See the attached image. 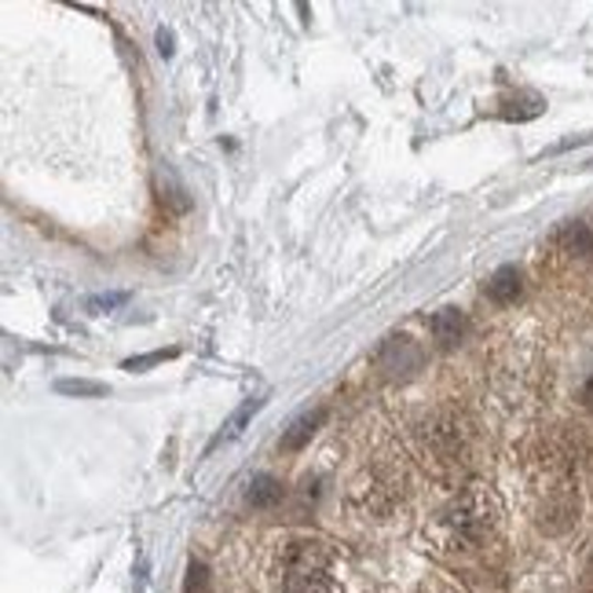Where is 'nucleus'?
<instances>
[{"mask_svg":"<svg viewBox=\"0 0 593 593\" xmlns=\"http://www.w3.org/2000/svg\"><path fill=\"white\" fill-rule=\"evenodd\" d=\"M260 403H264V399H249L246 407H242L239 414H235V418H231L228 425H223V433L217 436V444H220V440H231V436H239V433H242V425L249 422V414H253V410L260 407Z\"/></svg>","mask_w":593,"mask_h":593,"instance_id":"obj_11","label":"nucleus"},{"mask_svg":"<svg viewBox=\"0 0 593 593\" xmlns=\"http://www.w3.org/2000/svg\"><path fill=\"white\" fill-rule=\"evenodd\" d=\"M187 593H209V572H206V564H191L187 568Z\"/></svg>","mask_w":593,"mask_h":593,"instance_id":"obj_13","label":"nucleus"},{"mask_svg":"<svg viewBox=\"0 0 593 593\" xmlns=\"http://www.w3.org/2000/svg\"><path fill=\"white\" fill-rule=\"evenodd\" d=\"M122 301H125V293H111V296H100V301H92V308L100 312V308H114V304H122Z\"/></svg>","mask_w":593,"mask_h":593,"instance_id":"obj_15","label":"nucleus"},{"mask_svg":"<svg viewBox=\"0 0 593 593\" xmlns=\"http://www.w3.org/2000/svg\"><path fill=\"white\" fill-rule=\"evenodd\" d=\"M583 593H593V590H583Z\"/></svg>","mask_w":593,"mask_h":593,"instance_id":"obj_17","label":"nucleus"},{"mask_svg":"<svg viewBox=\"0 0 593 593\" xmlns=\"http://www.w3.org/2000/svg\"><path fill=\"white\" fill-rule=\"evenodd\" d=\"M556 246H561V253L575 257V260L593 257V223H590V220L564 223L561 235H556Z\"/></svg>","mask_w":593,"mask_h":593,"instance_id":"obj_6","label":"nucleus"},{"mask_svg":"<svg viewBox=\"0 0 593 593\" xmlns=\"http://www.w3.org/2000/svg\"><path fill=\"white\" fill-rule=\"evenodd\" d=\"M348 502L363 520H388L403 502V477L388 466H366L352 480Z\"/></svg>","mask_w":593,"mask_h":593,"instance_id":"obj_3","label":"nucleus"},{"mask_svg":"<svg viewBox=\"0 0 593 593\" xmlns=\"http://www.w3.org/2000/svg\"><path fill=\"white\" fill-rule=\"evenodd\" d=\"M433 334L440 345H458L461 334H466V319L455 308H444L440 315H433Z\"/></svg>","mask_w":593,"mask_h":593,"instance_id":"obj_9","label":"nucleus"},{"mask_svg":"<svg viewBox=\"0 0 593 593\" xmlns=\"http://www.w3.org/2000/svg\"><path fill=\"white\" fill-rule=\"evenodd\" d=\"M502 531V502L491 488L472 483L436 513L429 535L444 553H477Z\"/></svg>","mask_w":593,"mask_h":593,"instance_id":"obj_1","label":"nucleus"},{"mask_svg":"<svg viewBox=\"0 0 593 593\" xmlns=\"http://www.w3.org/2000/svg\"><path fill=\"white\" fill-rule=\"evenodd\" d=\"M279 593H337V561L323 539L290 535L271 553Z\"/></svg>","mask_w":593,"mask_h":593,"instance_id":"obj_2","label":"nucleus"},{"mask_svg":"<svg viewBox=\"0 0 593 593\" xmlns=\"http://www.w3.org/2000/svg\"><path fill=\"white\" fill-rule=\"evenodd\" d=\"M282 498V483L275 477H257L253 483H249V502L253 506H271Z\"/></svg>","mask_w":593,"mask_h":593,"instance_id":"obj_10","label":"nucleus"},{"mask_svg":"<svg viewBox=\"0 0 593 593\" xmlns=\"http://www.w3.org/2000/svg\"><path fill=\"white\" fill-rule=\"evenodd\" d=\"M326 422V407H319V410H308L301 414L287 433H282V440H279V450H301L312 436L319 433V425Z\"/></svg>","mask_w":593,"mask_h":593,"instance_id":"obj_7","label":"nucleus"},{"mask_svg":"<svg viewBox=\"0 0 593 593\" xmlns=\"http://www.w3.org/2000/svg\"><path fill=\"white\" fill-rule=\"evenodd\" d=\"M418 440H422L425 455H429V461L447 469V466H461V461H466L469 429L455 410H436L422 422Z\"/></svg>","mask_w":593,"mask_h":593,"instance_id":"obj_4","label":"nucleus"},{"mask_svg":"<svg viewBox=\"0 0 593 593\" xmlns=\"http://www.w3.org/2000/svg\"><path fill=\"white\" fill-rule=\"evenodd\" d=\"M575 520H579V498L568 488L550 491V498H545L535 513V524H539V531H545V535H564Z\"/></svg>","mask_w":593,"mask_h":593,"instance_id":"obj_5","label":"nucleus"},{"mask_svg":"<svg viewBox=\"0 0 593 593\" xmlns=\"http://www.w3.org/2000/svg\"><path fill=\"white\" fill-rule=\"evenodd\" d=\"M520 271L517 268H498L495 275L488 279V296L498 304H509V301H517L520 296Z\"/></svg>","mask_w":593,"mask_h":593,"instance_id":"obj_8","label":"nucleus"},{"mask_svg":"<svg viewBox=\"0 0 593 593\" xmlns=\"http://www.w3.org/2000/svg\"><path fill=\"white\" fill-rule=\"evenodd\" d=\"M55 388L66 396H103L106 393V385H100V382H59Z\"/></svg>","mask_w":593,"mask_h":593,"instance_id":"obj_12","label":"nucleus"},{"mask_svg":"<svg viewBox=\"0 0 593 593\" xmlns=\"http://www.w3.org/2000/svg\"><path fill=\"white\" fill-rule=\"evenodd\" d=\"M590 491H593V477H590Z\"/></svg>","mask_w":593,"mask_h":593,"instance_id":"obj_16","label":"nucleus"},{"mask_svg":"<svg viewBox=\"0 0 593 593\" xmlns=\"http://www.w3.org/2000/svg\"><path fill=\"white\" fill-rule=\"evenodd\" d=\"M173 348L169 352H150V355H139V360H128L125 363V371H144V366H154V363H165V360H173Z\"/></svg>","mask_w":593,"mask_h":593,"instance_id":"obj_14","label":"nucleus"}]
</instances>
